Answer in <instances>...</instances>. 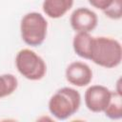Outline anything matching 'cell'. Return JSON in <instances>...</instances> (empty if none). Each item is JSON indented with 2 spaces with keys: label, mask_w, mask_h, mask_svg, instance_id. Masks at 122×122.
I'll use <instances>...</instances> for the list:
<instances>
[{
  "label": "cell",
  "mask_w": 122,
  "mask_h": 122,
  "mask_svg": "<svg viewBox=\"0 0 122 122\" xmlns=\"http://www.w3.org/2000/svg\"><path fill=\"white\" fill-rule=\"evenodd\" d=\"M104 14L112 19L119 20L122 17V0H112L110 6L103 10Z\"/></svg>",
  "instance_id": "7c38bea8"
},
{
  "label": "cell",
  "mask_w": 122,
  "mask_h": 122,
  "mask_svg": "<svg viewBox=\"0 0 122 122\" xmlns=\"http://www.w3.org/2000/svg\"><path fill=\"white\" fill-rule=\"evenodd\" d=\"M103 112L110 119H120L122 117V93L112 92L111 100Z\"/></svg>",
  "instance_id": "30bf717a"
},
{
  "label": "cell",
  "mask_w": 122,
  "mask_h": 122,
  "mask_svg": "<svg viewBox=\"0 0 122 122\" xmlns=\"http://www.w3.org/2000/svg\"><path fill=\"white\" fill-rule=\"evenodd\" d=\"M81 105V95L73 88L64 87L57 90L50 98L48 108L52 116L66 120L76 113Z\"/></svg>",
  "instance_id": "7a4b0ae2"
},
{
  "label": "cell",
  "mask_w": 122,
  "mask_h": 122,
  "mask_svg": "<svg viewBox=\"0 0 122 122\" xmlns=\"http://www.w3.org/2000/svg\"><path fill=\"white\" fill-rule=\"evenodd\" d=\"M70 23L76 32H91L96 28L98 17L93 10L81 7L72 11Z\"/></svg>",
  "instance_id": "8992f818"
},
{
  "label": "cell",
  "mask_w": 122,
  "mask_h": 122,
  "mask_svg": "<svg viewBox=\"0 0 122 122\" xmlns=\"http://www.w3.org/2000/svg\"><path fill=\"white\" fill-rule=\"evenodd\" d=\"M18 87L17 78L11 73L0 74V99L13 93Z\"/></svg>",
  "instance_id": "8fae6325"
},
{
  "label": "cell",
  "mask_w": 122,
  "mask_h": 122,
  "mask_svg": "<svg viewBox=\"0 0 122 122\" xmlns=\"http://www.w3.org/2000/svg\"><path fill=\"white\" fill-rule=\"evenodd\" d=\"M89 60L103 68H115L120 65L122 60L121 44L112 37H93Z\"/></svg>",
  "instance_id": "6da1fadb"
},
{
  "label": "cell",
  "mask_w": 122,
  "mask_h": 122,
  "mask_svg": "<svg viewBox=\"0 0 122 122\" xmlns=\"http://www.w3.org/2000/svg\"><path fill=\"white\" fill-rule=\"evenodd\" d=\"M65 76L70 84L76 87H85L92 80V71L88 64L74 61L67 67Z\"/></svg>",
  "instance_id": "52a82bcc"
},
{
  "label": "cell",
  "mask_w": 122,
  "mask_h": 122,
  "mask_svg": "<svg viewBox=\"0 0 122 122\" xmlns=\"http://www.w3.org/2000/svg\"><path fill=\"white\" fill-rule=\"evenodd\" d=\"M73 5V0H44L42 9L44 13L52 19L64 16Z\"/></svg>",
  "instance_id": "ba28073f"
},
{
  "label": "cell",
  "mask_w": 122,
  "mask_h": 122,
  "mask_svg": "<svg viewBox=\"0 0 122 122\" xmlns=\"http://www.w3.org/2000/svg\"><path fill=\"white\" fill-rule=\"evenodd\" d=\"M15 66L22 76L31 81L42 79L47 72L44 59L30 49H22L17 52Z\"/></svg>",
  "instance_id": "277c9868"
},
{
  "label": "cell",
  "mask_w": 122,
  "mask_h": 122,
  "mask_svg": "<svg viewBox=\"0 0 122 122\" xmlns=\"http://www.w3.org/2000/svg\"><path fill=\"white\" fill-rule=\"evenodd\" d=\"M48 22L39 12L26 13L20 22V33L22 40L30 47H38L46 39Z\"/></svg>",
  "instance_id": "3957f363"
},
{
  "label": "cell",
  "mask_w": 122,
  "mask_h": 122,
  "mask_svg": "<svg viewBox=\"0 0 122 122\" xmlns=\"http://www.w3.org/2000/svg\"><path fill=\"white\" fill-rule=\"evenodd\" d=\"M88 1L93 8L103 11L110 6L112 0H88Z\"/></svg>",
  "instance_id": "4fadbf2b"
},
{
  "label": "cell",
  "mask_w": 122,
  "mask_h": 122,
  "mask_svg": "<svg viewBox=\"0 0 122 122\" xmlns=\"http://www.w3.org/2000/svg\"><path fill=\"white\" fill-rule=\"evenodd\" d=\"M93 36L90 32H76L72 40V48L74 52L85 59H90L91 49Z\"/></svg>",
  "instance_id": "9c48e42d"
},
{
  "label": "cell",
  "mask_w": 122,
  "mask_h": 122,
  "mask_svg": "<svg viewBox=\"0 0 122 122\" xmlns=\"http://www.w3.org/2000/svg\"><path fill=\"white\" fill-rule=\"evenodd\" d=\"M112 92L102 85L90 86L84 94L87 109L92 112H103L108 106Z\"/></svg>",
  "instance_id": "5b68a950"
}]
</instances>
